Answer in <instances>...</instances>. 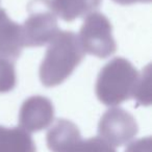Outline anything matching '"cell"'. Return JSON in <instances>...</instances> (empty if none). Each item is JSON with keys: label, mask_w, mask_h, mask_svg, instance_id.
Returning a JSON list of instances; mask_svg holds the SVG:
<instances>
[{"label": "cell", "mask_w": 152, "mask_h": 152, "mask_svg": "<svg viewBox=\"0 0 152 152\" xmlns=\"http://www.w3.org/2000/svg\"><path fill=\"white\" fill-rule=\"evenodd\" d=\"M21 27L11 20L3 9L0 7V58L14 61L21 54Z\"/></svg>", "instance_id": "ba28073f"}, {"label": "cell", "mask_w": 152, "mask_h": 152, "mask_svg": "<svg viewBox=\"0 0 152 152\" xmlns=\"http://www.w3.org/2000/svg\"><path fill=\"white\" fill-rule=\"evenodd\" d=\"M132 97L142 105L149 106L151 104V66L148 65L139 74L137 80L133 89Z\"/></svg>", "instance_id": "8fae6325"}, {"label": "cell", "mask_w": 152, "mask_h": 152, "mask_svg": "<svg viewBox=\"0 0 152 152\" xmlns=\"http://www.w3.org/2000/svg\"><path fill=\"white\" fill-rule=\"evenodd\" d=\"M54 108L51 101L43 96H32L23 102L19 114L20 128L34 132L48 127L53 121Z\"/></svg>", "instance_id": "8992f818"}, {"label": "cell", "mask_w": 152, "mask_h": 152, "mask_svg": "<svg viewBox=\"0 0 152 152\" xmlns=\"http://www.w3.org/2000/svg\"><path fill=\"white\" fill-rule=\"evenodd\" d=\"M102 0H51L53 11L66 22L85 17L96 12Z\"/></svg>", "instance_id": "9c48e42d"}, {"label": "cell", "mask_w": 152, "mask_h": 152, "mask_svg": "<svg viewBox=\"0 0 152 152\" xmlns=\"http://www.w3.org/2000/svg\"><path fill=\"white\" fill-rule=\"evenodd\" d=\"M83 141L74 123L59 119L47 133V144L52 152H74Z\"/></svg>", "instance_id": "52a82bcc"}, {"label": "cell", "mask_w": 152, "mask_h": 152, "mask_svg": "<svg viewBox=\"0 0 152 152\" xmlns=\"http://www.w3.org/2000/svg\"><path fill=\"white\" fill-rule=\"evenodd\" d=\"M74 152H116V150L100 137H96L81 141Z\"/></svg>", "instance_id": "4fadbf2b"}, {"label": "cell", "mask_w": 152, "mask_h": 152, "mask_svg": "<svg viewBox=\"0 0 152 152\" xmlns=\"http://www.w3.org/2000/svg\"><path fill=\"white\" fill-rule=\"evenodd\" d=\"M126 152H151V139L146 137L132 143Z\"/></svg>", "instance_id": "5bb4252c"}, {"label": "cell", "mask_w": 152, "mask_h": 152, "mask_svg": "<svg viewBox=\"0 0 152 152\" xmlns=\"http://www.w3.org/2000/svg\"><path fill=\"white\" fill-rule=\"evenodd\" d=\"M78 40L85 53L99 58H106L117 50L112 24L103 14L98 12L86 17L80 27Z\"/></svg>", "instance_id": "277c9868"}, {"label": "cell", "mask_w": 152, "mask_h": 152, "mask_svg": "<svg viewBox=\"0 0 152 152\" xmlns=\"http://www.w3.org/2000/svg\"><path fill=\"white\" fill-rule=\"evenodd\" d=\"M0 152H36V145L22 128L0 126Z\"/></svg>", "instance_id": "30bf717a"}, {"label": "cell", "mask_w": 152, "mask_h": 152, "mask_svg": "<svg viewBox=\"0 0 152 152\" xmlns=\"http://www.w3.org/2000/svg\"><path fill=\"white\" fill-rule=\"evenodd\" d=\"M139 77L132 64L123 57H116L107 63L98 75L96 95L100 102L116 106L132 97Z\"/></svg>", "instance_id": "7a4b0ae2"}, {"label": "cell", "mask_w": 152, "mask_h": 152, "mask_svg": "<svg viewBox=\"0 0 152 152\" xmlns=\"http://www.w3.org/2000/svg\"><path fill=\"white\" fill-rule=\"evenodd\" d=\"M100 137L112 146H122L137 133L134 118L120 107L110 108L99 122Z\"/></svg>", "instance_id": "5b68a950"}, {"label": "cell", "mask_w": 152, "mask_h": 152, "mask_svg": "<svg viewBox=\"0 0 152 152\" xmlns=\"http://www.w3.org/2000/svg\"><path fill=\"white\" fill-rule=\"evenodd\" d=\"M16 71L14 61L0 58V94L12 91L16 86Z\"/></svg>", "instance_id": "7c38bea8"}, {"label": "cell", "mask_w": 152, "mask_h": 152, "mask_svg": "<svg viewBox=\"0 0 152 152\" xmlns=\"http://www.w3.org/2000/svg\"><path fill=\"white\" fill-rule=\"evenodd\" d=\"M115 2L119 3L122 5H128L133 4V3H149L151 2V0H113Z\"/></svg>", "instance_id": "9a60e30c"}, {"label": "cell", "mask_w": 152, "mask_h": 152, "mask_svg": "<svg viewBox=\"0 0 152 152\" xmlns=\"http://www.w3.org/2000/svg\"><path fill=\"white\" fill-rule=\"evenodd\" d=\"M27 12V19L20 25L23 47H41L50 43L59 32L51 0H31Z\"/></svg>", "instance_id": "3957f363"}, {"label": "cell", "mask_w": 152, "mask_h": 152, "mask_svg": "<svg viewBox=\"0 0 152 152\" xmlns=\"http://www.w3.org/2000/svg\"><path fill=\"white\" fill-rule=\"evenodd\" d=\"M85 51L72 31H59L49 43L40 67V79L45 87H56L73 73L85 57Z\"/></svg>", "instance_id": "6da1fadb"}]
</instances>
